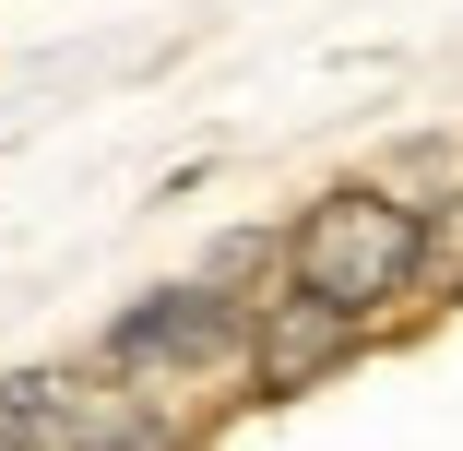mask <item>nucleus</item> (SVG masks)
I'll return each mask as SVG.
<instances>
[{
  "label": "nucleus",
  "mask_w": 463,
  "mask_h": 451,
  "mask_svg": "<svg viewBox=\"0 0 463 451\" xmlns=\"http://www.w3.org/2000/svg\"><path fill=\"white\" fill-rule=\"evenodd\" d=\"M428 274V226H416V202H392V191H321L309 214H298V238H286V286H309V297H333V309H392L404 286Z\"/></svg>",
  "instance_id": "nucleus-1"
},
{
  "label": "nucleus",
  "mask_w": 463,
  "mask_h": 451,
  "mask_svg": "<svg viewBox=\"0 0 463 451\" xmlns=\"http://www.w3.org/2000/svg\"><path fill=\"white\" fill-rule=\"evenodd\" d=\"M356 309H333V297H309V286H286V297H261L250 321H238V344H250V392H309V381H333L345 356H356Z\"/></svg>",
  "instance_id": "nucleus-2"
},
{
  "label": "nucleus",
  "mask_w": 463,
  "mask_h": 451,
  "mask_svg": "<svg viewBox=\"0 0 463 451\" xmlns=\"http://www.w3.org/2000/svg\"><path fill=\"white\" fill-rule=\"evenodd\" d=\"M238 344V297L226 286H166V297H143V309H119L108 321V369H203V356H226Z\"/></svg>",
  "instance_id": "nucleus-3"
},
{
  "label": "nucleus",
  "mask_w": 463,
  "mask_h": 451,
  "mask_svg": "<svg viewBox=\"0 0 463 451\" xmlns=\"http://www.w3.org/2000/svg\"><path fill=\"white\" fill-rule=\"evenodd\" d=\"M83 392L71 369H24V381H0V451H60L71 428H83Z\"/></svg>",
  "instance_id": "nucleus-4"
},
{
  "label": "nucleus",
  "mask_w": 463,
  "mask_h": 451,
  "mask_svg": "<svg viewBox=\"0 0 463 451\" xmlns=\"http://www.w3.org/2000/svg\"><path fill=\"white\" fill-rule=\"evenodd\" d=\"M60 451H191V439L166 428V404H83V428Z\"/></svg>",
  "instance_id": "nucleus-5"
}]
</instances>
